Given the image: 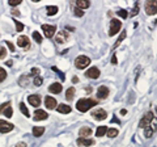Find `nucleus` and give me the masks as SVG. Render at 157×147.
<instances>
[{
    "instance_id": "obj_1",
    "label": "nucleus",
    "mask_w": 157,
    "mask_h": 147,
    "mask_svg": "<svg viewBox=\"0 0 157 147\" xmlns=\"http://www.w3.org/2000/svg\"><path fill=\"white\" fill-rule=\"evenodd\" d=\"M94 105H97V101H94V100H92V99H80L76 102V109L78 112H81V113H85V112H88L90 108H93Z\"/></svg>"
},
{
    "instance_id": "obj_2",
    "label": "nucleus",
    "mask_w": 157,
    "mask_h": 147,
    "mask_svg": "<svg viewBox=\"0 0 157 147\" xmlns=\"http://www.w3.org/2000/svg\"><path fill=\"white\" fill-rule=\"evenodd\" d=\"M89 64H90V59L85 55H78L77 58L75 59V66H76V69H78V70L86 69Z\"/></svg>"
},
{
    "instance_id": "obj_3",
    "label": "nucleus",
    "mask_w": 157,
    "mask_h": 147,
    "mask_svg": "<svg viewBox=\"0 0 157 147\" xmlns=\"http://www.w3.org/2000/svg\"><path fill=\"white\" fill-rule=\"evenodd\" d=\"M122 28V21L117 20V18H113L111 21H110V29H109V36L113 37L115 36V34L118 33L119 30H121Z\"/></svg>"
},
{
    "instance_id": "obj_4",
    "label": "nucleus",
    "mask_w": 157,
    "mask_h": 147,
    "mask_svg": "<svg viewBox=\"0 0 157 147\" xmlns=\"http://www.w3.org/2000/svg\"><path fill=\"white\" fill-rule=\"evenodd\" d=\"M156 5H157L156 0H148V1L145 3V12H147V15H149V16L156 15V12H157Z\"/></svg>"
},
{
    "instance_id": "obj_5",
    "label": "nucleus",
    "mask_w": 157,
    "mask_h": 147,
    "mask_svg": "<svg viewBox=\"0 0 157 147\" xmlns=\"http://www.w3.org/2000/svg\"><path fill=\"white\" fill-rule=\"evenodd\" d=\"M152 119H155V113H153V112H148V113H145V116L140 119L139 126L144 129L145 126H148V125L152 122Z\"/></svg>"
},
{
    "instance_id": "obj_6",
    "label": "nucleus",
    "mask_w": 157,
    "mask_h": 147,
    "mask_svg": "<svg viewBox=\"0 0 157 147\" xmlns=\"http://www.w3.org/2000/svg\"><path fill=\"white\" fill-rule=\"evenodd\" d=\"M42 30H43V33H45L46 38H53L55 32H56V28L54 25H46L45 24V25H42Z\"/></svg>"
},
{
    "instance_id": "obj_7",
    "label": "nucleus",
    "mask_w": 157,
    "mask_h": 147,
    "mask_svg": "<svg viewBox=\"0 0 157 147\" xmlns=\"http://www.w3.org/2000/svg\"><path fill=\"white\" fill-rule=\"evenodd\" d=\"M92 117H93L94 119L102 121V119H106L107 113H106V110H104V109H94L92 112Z\"/></svg>"
},
{
    "instance_id": "obj_8",
    "label": "nucleus",
    "mask_w": 157,
    "mask_h": 147,
    "mask_svg": "<svg viewBox=\"0 0 157 147\" xmlns=\"http://www.w3.org/2000/svg\"><path fill=\"white\" fill-rule=\"evenodd\" d=\"M13 125L9 124V122L4 121V119H0V133H3V134H5V133H9L13 130Z\"/></svg>"
},
{
    "instance_id": "obj_9",
    "label": "nucleus",
    "mask_w": 157,
    "mask_h": 147,
    "mask_svg": "<svg viewBox=\"0 0 157 147\" xmlns=\"http://www.w3.org/2000/svg\"><path fill=\"white\" fill-rule=\"evenodd\" d=\"M109 93H110V91L106 86H101L98 89H97V97H98L100 100L106 99V97L109 96Z\"/></svg>"
},
{
    "instance_id": "obj_10",
    "label": "nucleus",
    "mask_w": 157,
    "mask_h": 147,
    "mask_svg": "<svg viewBox=\"0 0 157 147\" xmlns=\"http://www.w3.org/2000/svg\"><path fill=\"white\" fill-rule=\"evenodd\" d=\"M68 37H69V34L67 33L66 30H60V32H58V34H56L55 42H58V43H64V42H67Z\"/></svg>"
},
{
    "instance_id": "obj_11",
    "label": "nucleus",
    "mask_w": 157,
    "mask_h": 147,
    "mask_svg": "<svg viewBox=\"0 0 157 147\" xmlns=\"http://www.w3.org/2000/svg\"><path fill=\"white\" fill-rule=\"evenodd\" d=\"M28 101H29V104H30L32 107L38 108L41 105V96L39 95H30V96L28 97Z\"/></svg>"
},
{
    "instance_id": "obj_12",
    "label": "nucleus",
    "mask_w": 157,
    "mask_h": 147,
    "mask_svg": "<svg viewBox=\"0 0 157 147\" xmlns=\"http://www.w3.org/2000/svg\"><path fill=\"white\" fill-rule=\"evenodd\" d=\"M17 45L22 49H29L30 47V42H29V38L26 36H20L17 38Z\"/></svg>"
},
{
    "instance_id": "obj_13",
    "label": "nucleus",
    "mask_w": 157,
    "mask_h": 147,
    "mask_svg": "<svg viewBox=\"0 0 157 147\" xmlns=\"http://www.w3.org/2000/svg\"><path fill=\"white\" fill-rule=\"evenodd\" d=\"M100 70L97 69V67H90V69L88 70V71L85 72L86 78H90V79H98L100 78Z\"/></svg>"
},
{
    "instance_id": "obj_14",
    "label": "nucleus",
    "mask_w": 157,
    "mask_h": 147,
    "mask_svg": "<svg viewBox=\"0 0 157 147\" xmlns=\"http://www.w3.org/2000/svg\"><path fill=\"white\" fill-rule=\"evenodd\" d=\"M48 114L42 109H37L34 113V121H43V119H47Z\"/></svg>"
},
{
    "instance_id": "obj_15",
    "label": "nucleus",
    "mask_w": 157,
    "mask_h": 147,
    "mask_svg": "<svg viewBox=\"0 0 157 147\" xmlns=\"http://www.w3.org/2000/svg\"><path fill=\"white\" fill-rule=\"evenodd\" d=\"M45 105L47 109H55L56 108V100L51 96H46L45 97Z\"/></svg>"
},
{
    "instance_id": "obj_16",
    "label": "nucleus",
    "mask_w": 157,
    "mask_h": 147,
    "mask_svg": "<svg viewBox=\"0 0 157 147\" xmlns=\"http://www.w3.org/2000/svg\"><path fill=\"white\" fill-rule=\"evenodd\" d=\"M78 135H80V138L90 137V135H92V129H90V126H83L80 130H78Z\"/></svg>"
},
{
    "instance_id": "obj_17",
    "label": "nucleus",
    "mask_w": 157,
    "mask_h": 147,
    "mask_svg": "<svg viewBox=\"0 0 157 147\" xmlns=\"http://www.w3.org/2000/svg\"><path fill=\"white\" fill-rule=\"evenodd\" d=\"M77 145H78V146H85V147H88V146L94 145V141L90 139V138H78V139H77Z\"/></svg>"
},
{
    "instance_id": "obj_18",
    "label": "nucleus",
    "mask_w": 157,
    "mask_h": 147,
    "mask_svg": "<svg viewBox=\"0 0 157 147\" xmlns=\"http://www.w3.org/2000/svg\"><path fill=\"white\" fill-rule=\"evenodd\" d=\"M48 91L51 92V93H60L62 92V84L60 83H54V84H51L50 87H48Z\"/></svg>"
},
{
    "instance_id": "obj_19",
    "label": "nucleus",
    "mask_w": 157,
    "mask_h": 147,
    "mask_svg": "<svg viewBox=\"0 0 157 147\" xmlns=\"http://www.w3.org/2000/svg\"><path fill=\"white\" fill-rule=\"evenodd\" d=\"M58 112L59 113H63V114H68L71 112V107L67 104H59L58 105Z\"/></svg>"
},
{
    "instance_id": "obj_20",
    "label": "nucleus",
    "mask_w": 157,
    "mask_h": 147,
    "mask_svg": "<svg viewBox=\"0 0 157 147\" xmlns=\"http://www.w3.org/2000/svg\"><path fill=\"white\" fill-rule=\"evenodd\" d=\"M155 134V127H152V125H148L144 127V137L145 138H151Z\"/></svg>"
},
{
    "instance_id": "obj_21",
    "label": "nucleus",
    "mask_w": 157,
    "mask_h": 147,
    "mask_svg": "<svg viewBox=\"0 0 157 147\" xmlns=\"http://www.w3.org/2000/svg\"><path fill=\"white\" fill-rule=\"evenodd\" d=\"M58 7H55V5H47L46 7V12H47V16H55L56 13H58Z\"/></svg>"
},
{
    "instance_id": "obj_22",
    "label": "nucleus",
    "mask_w": 157,
    "mask_h": 147,
    "mask_svg": "<svg viewBox=\"0 0 157 147\" xmlns=\"http://www.w3.org/2000/svg\"><path fill=\"white\" fill-rule=\"evenodd\" d=\"M76 7L78 8V9H86V8L90 7V3L86 1V0H77L76 1Z\"/></svg>"
},
{
    "instance_id": "obj_23",
    "label": "nucleus",
    "mask_w": 157,
    "mask_h": 147,
    "mask_svg": "<svg viewBox=\"0 0 157 147\" xmlns=\"http://www.w3.org/2000/svg\"><path fill=\"white\" fill-rule=\"evenodd\" d=\"M43 133H45V127L43 126H34L33 127V135L34 137H41V135L43 134Z\"/></svg>"
},
{
    "instance_id": "obj_24",
    "label": "nucleus",
    "mask_w": 157,
    "mask_h": 147,
    "mask_svg": "<svg viewBox=\"0 0 157 147\" xmlns=\"http://www.w3.org/2000/svg\"><path fill=\"white\" fill-rule=\"evenodd\" d=\"M107 131V126H98L96 130V135L97 137H104Z\"/></svg>"
},
{
    "instance_id": "obj_25",
    "label": "nucleus",
    "mask_w": 157,
    "mask_h": 147,
    "mask_svg": "<svg viewBox=\"0 0 157 147\" xmlns=\"http://www.w3.org/2000/svg\"><path fill=\"white\" fill-rule=\"evenodd\" d=\"M75 92H76V91H75V88H74V87H71V88H68V89H67V91H66V99L68 100V101H71V100L74 99V96H75Z\"/></svg>"
},
{
    "instance_id": "obj_26",
    "label": "nucleus",
    "mask_w": 157,
    "mask_h": 147,
    "mask_svg": "<svg viewBox=\"0 0 157 147\" xmlns=\"http://www.w3.org/2000/svg\"><path fill=\"white\" fill-rule=\"evenodd\" d=\"M118 129H113V127H110V129H107V131H106V134H107V137L109 138H115L118 135Z\"/></svg>"
},
{
    "instance_id": "obj_27",
    "label": "nucleus",
    "mask_w": 157,
    "mask_h": 147,
    "mask_svg": "<svg viewBox=\"0 0 157 147\" xmlns=\"http://www.w3.org/2000/svg\"><path fill=\"white\" fill-rule=\"evenodd\" d=\"M124 38H126V32H122L121 37H119V38H118V40H117V42H115V43H114V45H113V49H117V47H118V46H119V45H121V43H122V41H123V40H124Z\"/></svg>"
},
{
    "instance_id": "obj_28",
    "label": "nucleus",
    "mask_w": 157,
    "mask_h": 147,
    "mask_svg": "<svg viewBox=\"0 0 157 147\" xmlns=\"http://www.w3.org/2000/svg\"><path fill=\"white\" fill-rule=\"evenodd\" d=\"M1 113H4V116H5V117H8V118H11V117H12V113H13L12 107H11V105H9V107H7L4 110L1 112Z\"/></svg>"
},
{
    "instance_id": "obj_29",
    "label": "nucleus",
    "mask_w": 157,
    "mask_h": 147,
    "mask_svg": "<svg viewBox=\"0 0 157 147\" xmlns=\"http://www.w3.org/2000/svg\"><path fill=\"white\" fill-rule=\"evenodd\" d=\"M20 110H21V113H22L24 116L29 117V110H28V108H26V105L24 104V102H20Z\"/></svg>"
},
{
    "instance_id": "obj_30",
    "label": "nucleus",
    "mask_w": 157,
    "mask_h": 147,
    "mask_svg": "<svg viewBox=\"0 0 157 147\" xmlns=\"http://www.w3.org/2000/svg\"><path fill=\"white\" fill-rule=\"evenodd\" d=\"M33 38H34V41H36L37 43L42 42V36H41L38 32H33Z\"/></svg>"
},
{
    "instance_id": "obj_31",
    "label": "nucleus",
    "mask_w": 157,
    "mask_h": 147,
    "mask_svg": "<svg viewBox=\"0 0 157 147\" xmlns=\"http://www.w3.org/2000/svg\"><path fill=\"white\" fill-rule=\"evenodd\" d=\"M117 15L121 16L122 18H127V17H128V12H127L126 9H119L118 12H117Z\"/></svg>"
},
{
    "instance_id": "obj_32",
    "label": "nucleus",
    "mask_w": 157,
    "mask_h": 147,
    "mask_svg": "<svg viewBox=\"0 0 157 147\" xmlns=\"http://www.w3.org/2000/svg\"><path fill=\"white\" fill-rule=\"evenodd\" d=\"M5 79H7V71L0 67V83H1V81H4Z\"/></svg>"
},
{
    "instance_id": "obj_33",
    "label": "nucleus",
    "mask_w": 157,
    "mask_h": 147,
    "mask_svg": "<svg viewBox=\"0 0 157 147\" xmlns=\"http://www.w3.org/2000/svg\"><path fill=\"white\" fill-rule=\"evenodd\" d=\"M42 78H41V76H36V78H34V86L36 87H39V86H42Z\"/></svg>"
},
{
    "instance_id": "obj_34",
    "label": "nucleus",
    "mask_w": 157,
    "mask_h": 147,
    "mask_svg": "<svg viewBox=\"0 0 157 147\" xmlns=\"http://www.w3.org/2000/svg\"><path fill=\"white\" fill-rule=\"evenodd\" d=\"M75 16H76V17H83L84 16V11H81V9H78V8H75Z\"/></svg>"
},
{
    "instance_id": "obj_35",
    "label": "nucleus",
    "mask_w": 157,
    "mask_h": 147,
    "mask_svg": "<svg viewBox=\"0 0 157 147\" xmlns=\"http://www.w3.org/2000/svg\"><path fill=\"white\" fill-rule=\"evenodd\" d=\"M15 24H16V28H17V32L24 30V24H21L20 21H16V20H15Z\"/></svg>"
},
{
    "instance_id": "obj_36",
    "label": "nucleus",
    "mask_w": 157,
    "mask_h": 147,
    "mask_svg": "<svg viewBox=\"0 0 157 147\" xmlns=\"http://www.w3.org/2000/svg\"><path fill=\"white\" fill-rule=\"evenodd\" d=\"M5 55H7V50H5V47L0 46V59L5 58Z\"/></svg>"
},
{
    "instance_id": "obj_37",
    "label": "nucleus",
    "mask_w": 157,
    "mask_h": 147,
    "mask_svg": "<svg viewBox=\"0 0 157 147\" xmlns=\"http://www.w3.org/2000/svg\"><path fill=\"white\" fill-rule=\"evenodd\" d=\"M137 13H139V4L136 3V5H135V8L132 9V12H131V17H134V16H136Z\"/></svg>"
},
{
    "instance_id": "obj_38",
    "label": "nucleus",
    "mask_w": 157,
    "mask_h": 147,
    "mask_svg": "<svg viewBox=\"0 0 157 147\" xmlns=\"http://www.w3.org/2000/svg\"><path fill=\"white\" fill-rule=\"evenodd\" d=\"M20 3H21V0H9V1H8V4L12 5V7H15V5H18Z\"/></svg>"
},
{
    "instance_id": "obj_39",
    "label": "nucleus",
    "mask_w": 157,
    "mask_h": 147,
    "mask_svg": "<svg viewBox=\"0 0 157 147\" xmlns=\"http://www.w3.org/2000/svg\"><path fill=\"white\" fill-rule=\"evenodd\" d=\"M9 105H11V102H9V101H7V102H4V104H1V105H0V113H1V112L4 110L7 107H9Z\"/></svg>"
},
{
    "instance_id": "obj_40",
    "label": "nucleus",
    "mask_w": 157,
    "mask_h": 147,
    "mask_svg": "<svg viewBox=\"0 0 157 147\" xmlns=\"http://www.w3.org/2000/svg\"><path fill=\"white\" fill-rule=\"evenodd\" d=\"M5 43H7V46H8V47H9V50L13 53V51H15V46H13V43H12V42H9V41H7V42H5Z\"/></svg>"
},
{
    "instance_id": "obj_41",
    "label": "nucleus",
    "mask_w": 157,
    "mask_h": 147,
    "mask_svg": "<svg viewBox=\"0 0 157 147\" xmlns=\"http://www.w3.org/2000/svg\"><path fill=\"white\" fill-rule=\"evenodd\" d=\"M15 147H28V146H26V143H24V142H18V143H16Z\"/></svg>"
},
{
    "instance_id": "obj_42",
    "label": "nucleus",
    "mask_w": 157,
    "mask_h": 147,
    "mask_svg": "<svg viewBox=\"0 0 157 147\" xmlns=\"http://www.w3.org/2000/svg\"><path fill=\"white\" fill-rule=\"evenodd\" d=\"M38 74H39V69H33V70H32V75H37V76H38Z\"/></svg>"
},
{
    "instance_id": "obj_43",
    "label": "nucleus",
    "mask_w": 157,
    "mask_h": 147,
    "mask_svg": "<svg viewBox=\"0 0 157 147\" xmlns=\"http://www.w3.org/2000/svg\"><path fill=\"white\" fill-rule=\"evenodd\" d=\"M111 63H113V64H117V63H118V61H117V55H115V54L113 55V58H111Z\"/></svg>"
},
{
    "instance_id": "obj_44",
    "label": "nucleus",
    "mask_w": 157,
    "mask_h": 147,
    "mask_svg": "<svg viewBox=\"0 0 157 147\" xmlns=\"http://www.w3.org/2000/svg\"><path fill=\"white\" fill-rule=\"evenodd\" d=\"M12 13H13L15 16H20V12H18L17 9H13V11H12Z\"/></svg>"
},
{
    "instance_id": "obj_45",
    "label": "nucleus",
    "mask_w": 157,
    "mask_h": 147,
    "mask_svg": "<svg viewBox=\"0 0 157 147\" xmlns=\"http://www.w3.org/2000/svg\"><path fill=\"white\" fill-rule=\"evenodd\" d=\"M12 64H13L12 61H8V62H7V66H8V67H12Z\"/></svg>"
},
{
    "instance_id": "obj_46",
    "label": "nucleus",
    "mask_w": 157,
    "mask_h": 147,
    "mask_svg": "<svg viewBox=\"0 0 157 147\" xmlns=\"http://www.w3.org/2000/svg\"><path fill=\"white\" fill-rule=\"evenodd\" d=\"M72 81H74V83H77V81H78V79L76 78V76H74V78H72Z\"/></svg>"
},
{
    "instance_id": "obj_47",
    "label": "nucleus",
    "mask_w": 157,
    "mask_h": 147,
    "mask_svg": "<svg viewBox=\"0 0 157 147\" xmlns=\"http://www.w3.org/2000/svg\"><path fill=\"white\" fill-rule=\"evenodd\" d=\"M126 113H127L126 109H122V110H121V114H126Z\"/></svg>"
}]
</instances>
